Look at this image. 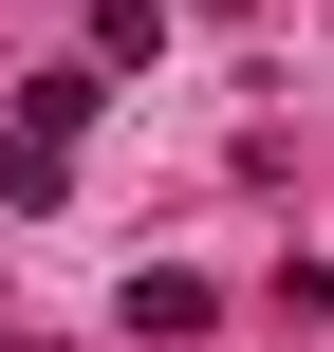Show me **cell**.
<instances>
[{
    "instance_id": "obj_1",
    "label": "cell",
    "mask_w": 334,
    "mask_h": 352,
    "mask_svg": "<svg viewBox=\"0 0 334 352\" xmlns=\"http://www.w3.org/2000/svg\"><path fill=\"white\" fill-rule=\"evenodd\" d=\"M205 316H223V297H205L186 260H149V278H130V334H205Z\"/></svg>"
}]
</instances>
